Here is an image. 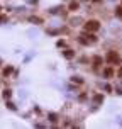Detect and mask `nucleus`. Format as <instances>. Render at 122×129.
I'll return each mask as SVG.
<instances>
[{"mask_svg": "<svg viewBox=\"0 0 122 129\" xmlns=\"http://www.w3.org/2000/svg\"><path fill=\"white\" fill-rule=\"evenodd\" d=\"M100 29V22L98 21H88L87 24H85V31L87 32H95V31H98Z\"/></svg>", "mask_w": 122, "mask_h": 129, "instance_id": "1", "label": "nucleus"}, {"mask_svg": "<svg viewBox=\"0 0 122 129\" xmlns=\"http://www.w3.org/2000/svg\"><path fill=\"white\" fill-rule=\"evenodd\" d=\"M107 61H109L110 65H115V63H119V61H120L119 53H115V51H109V54H107Z\"/></svg>", "mask_w": 122, "mask_h": 129, "instance_id": "2", "label": "nucleus"}, {"mask_svg": "<svg viewBox=\"0 0 122 129\" xmlns=\"http://www.w3.org/2000/svg\"><path fill=\"white\" fill-rule=\"evenodd\" d=\"M63 56H65L66 60H71V58L75 56V51H71V49H66V51L63 53Z\"/></svg>", "mask_w": 122, "mask_h": 129, "instance_id": "3", "label": "nucleus"}, {"mask_svg": "<svg viewBox=\"0 0 122 129\" xmlns=\"http://www.w3.org/2000/svg\"><path fill=\"white\" fill-rule=\"evenodd\" d=\"M104 75H105L107 78H112V77H114V70H112V68H107V70L104 71Z\"/></svg>", "mask_w": 122, "mask_h": 129, "instance_id": "4", "label": "nucleus"}, {"mask_svg": "<svg viewBox=\"0 0 122 129\" xmlns=\"http://www.w3.org/2000/svg\"><path fill=\"white\" fill-rule=\"evenodd\" d=\"M93 102L98 105V104H102V102H104V97H102V95L98 94V95H95V97H93Z\"/></svg>", "mask_w": 122, "mask_h": 129, "instance_id": "5", "label": "nucleus"}, {"mask_svg": "<svg viewBox=\"0 0 122 129\" xmlns=\"http://www.w3.org/2000/svg\"><path fill=\"white\" fill-rule=\"evenodd\" d=\"M10 95H12V92H10V90H4V92H2V97H4L5 100L10 99Z\"/></svg>", "mask_w": 122, "mask_h": 129, "instance_id": "6", "label": "nucleus"}, {"mask_svg": "<svg viewBox=\"0 0 122 129\" xmlns=\"http://www.w3.org/2000/svg\"><path fill=\"white\" fill-rule=\"evenodd\" d=\"M78 9V2H71L70 4V10H76Z\"/></svg>", "mask_w": 122, "mask_h": 129, "instance_id": "7", "label": "nucleus"}, {"mask_svg": "<svg viewBox=\"0 0 122 129\" xmlns=\"http://www.w3.org/2000/svg\"><path fill=\"white\" fill-rule=\"evenodd\" d=\"M93 63H95V66H98V65L102 63V58H100V56H95V58H93Z\"/></svg>", "mask_w": 122, "mask_h": 129, "instance_id": "8", "label": "nucleus"}, {"mask_svg": "<svg viewBox=\"0 0 122 129\" xmlns=\"http://www.w3.org/2000/svg\"><path fill=\"white\" fill-rule=\"evenodd\" d=\"M9 73H12V66H7V68L4 70V75H9Z\"/></svg>", "mask_w": 122, "mask_h": 129, "instance_id": "9", "label": "nucleus"}, {"mask_svg": "<svg viewBox=\"0 0 122 129\" xmlns=\"http://www.w3.org/2000/svg\"><path fill=\"white\" fill-rule=\"evenodd\" d=\"M115 14H117L119 17H122V7H117V9H115Z\"/></svg>", "mask_w": 122, "mask_h": 129, "instance_id": "10", "label": "nucleus"}, {"mask_svg": "<svg viewBox=\"0 0 122 129\" xmlns=\"http://www.w3.org/2000/svg\"><path fill=\"white\" fill-rule=\"evenodd\" d=\"M73 82H76V83H83V80H81L80 77H73Z\"/></svg>", "mask_w": 122, "mask_h": 129, "instance_id": "11", "label": "nucleus"}, {"mask_svg": "<svg viewBox=\"0 0 122 129\" xmlns=\"http://www.w3.org/2000/svg\"><path fill=\"white\" fill-rule=\"evenodd\" d=\"M7 107H9V109H10V110H15V105H14V104H12V102H7Z\"/></svg>", "mask_w": 122, "mask_h": 129, "instance_id": "12", "label": "nucleus"}, {"mask_svg": "<svg viewBox=\"0 0 122 129\" xmlns=\"http://www.w3.org/2000/svg\"><path fill=\"white\" fill-rule=\"evenodd\" d=\"M49 119H51L53 122H56V121H58V117H56V114H51V116H49Z\"/></svg>", "mask_w": 122, "mask_h": 129, "instance_id": "13", "label": "nucleus"}, {"mask_svg": "<svg viewBox=\"0 0 122 129\" xmlns=\"http://www.w3.org/2000/svg\"><path fill=\"white\" fill-rule=\"evenodd\" d=\"M7 21V15H0V22H5Z\"/></svg>", "mask_w": 122, "mask_h": 129, "instance_id": "14", "label": "nucleus"}, {"mask_svg": "<svg viewBox=\"0 0 122 129\" xmlns=\"http://www.w3.org/2000/svg\"><path fill=\"white\" fill-rule=\"evenodd\" d=\"M31 21L32 22H41V19H37V17H31Z\"/></svg>", "mask_w": 122, "mask_h": 129, "instance_id": "15", "label": "nucleus"}, {"mask_svg": "<svg viewBox=\"0 0 122 129\" xmlns=\"http://www.w3.org/2000/svg\"><path fill=\"white\" fill-rule=\"evenodd\" d=\"M56 44H58V46H59V48H61V46H65V44H66V43H65V41H58V43H56Z\"/></svg>", "mask_w": 122, "mask_h": 129, "instance_id": "16", "label": "nucleus"}, {"mask_svg": "<svg viewBox=\"0 0 122 129\" xmlns=\"http://www.w3.org/2000/svg\"><path fill=\"white\" fill-rule=\"evenodd\" d=\"M117 77H120V78H122V66H120V68H119V71H117Z\"/></svg>", "mask_w": 122, "mask_h": 129, "instance_id": "17", "label": "nucleus"}]
</instances>
